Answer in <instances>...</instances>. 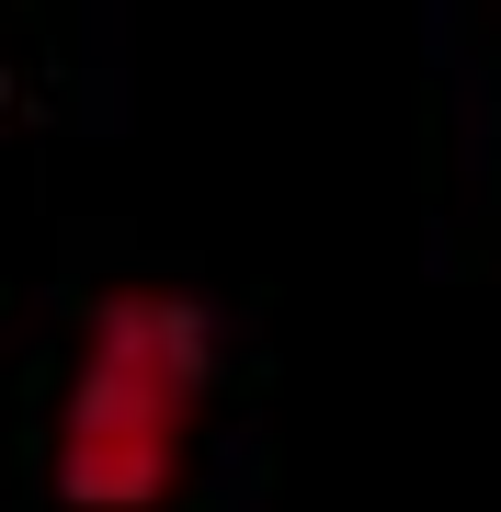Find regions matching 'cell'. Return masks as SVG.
I'll use <instances>...</instances> for the list:
<instances>
[{
  "label": "cell",
  "mask_w": 501,
  "mask_h": 512,
  "mask_svg": "<svg viewBox=\"0 0 501 512\" xmlns=\"http://www.w3.org/2000/svg\"><path fill=\"white\" fill-rule=\"evenodd\" d=\"M217 376V319L171 285L103 296L80 330L69 399H57V501L69 512H160L183 490L194 456V410Z\"/></svg>",
  "instance_id": "6da1fadb"
},
{
  "label": "cell",
  "mask_w": 501,
  "mask_h": 512,
  "mask_svg": "<svg viewBox=\"0 0 501 512\" xmlns=\"http://www.w3.org/2000/svg\"><path fill=\"white\" fill-rule=\"evenodd\" d=\"M0 126H12V69H0Z\"/></svg>",
  "instance_id": "7a4b0ae2"
}]
</instances>
